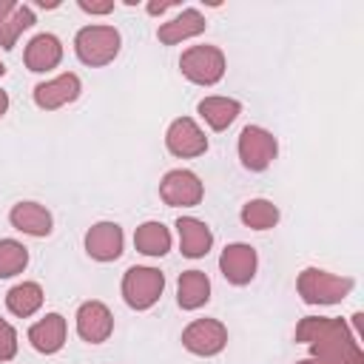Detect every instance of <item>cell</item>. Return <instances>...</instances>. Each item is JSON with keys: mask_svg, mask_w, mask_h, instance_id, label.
<instances>
[{"mask_svg": "<svg viewBox=\"0 0 364 364\" xmlns=\"http://www.w3.org/2000/svg\"><path fill=\"white\" fill-rule=\"evenodd\" d=\"M6 111H9V94H6L3 88H0V117H3Z\"/></svg>", "mask_w": 364, "mask_h": 364, "instance_id": "f546056e", "label": "cell"}, {"mask_svg": "<svg viewBox=\"0 0 364 364\" xmlns=\"http://www.w3.org/2000/svg\"><path fill=\"white\" fill-rule=\"evenodd\" d=\"M159 196L165 205L171 208H193L202 202L205 196V188L199 182V176L193 171H185V168H176V171H168L159 182Z\"/></svg>", "mask_w": 364, "mask_h": 364, "instance_id": "ba28073f", "label": "cell"}, {"mask_svg": "<svg viewBox=\"0 0 364 364\" xmlns=\"http://www.w3.org/2000/svg\"><path fill=\"white\" fill-rule=\"evenodd\" d=\"M205 17H202V11L199 9H182L176 17H171V20H165L159 28H156V37H159V43H165V46H176V43H182V40H191V37H199L202 31H205Z\"/></svg>", "mask_w": 364, "mask_h": 364, "instance_id": "9a60e30c", "label": "cell"}, {"mask_svg": "<svg viewBox=\"0 0 364 364\" xmlns=\"http://www.w3.org/2000/svg\"><path fill=\"white\" fill-rule=\"evenodd\" d=\"M228 344V327L216 318H196L182 330V347L193 355H219Z\"/></svg>", "mask_w": 364, "mask_h": 364, "instance_id": "52a82bcc", "label": "cell"}, {"mask_svg": "<svg viewBox=\"0 0 364 364\" xmlns=\"http://www.w3.org/2000/svg\"><path fill=\"white\" fill-rule=\"evenodd\" d=\"M296 364H324V361L316 358V355H310V358H301V361H296Z\"/></svg>", "mask_w": 364, "mask_h": 364, "instance_id": "4dcf8cb0", "label": "cell"}, {"mask_svg": "<svg viewBox=\"0 0 364 364\" xmlns=\"http://www.w3.org/2000/svg\"><path fill=\"white\" fill-rule=\"evenodd\" d=\"M210 299V279L202 270H185L176 282V301L182 310H199Z\"/></svg>", "mask_w": 364, "mask_h": 364, "instance_id": "d6986e66", "label": "cell"}, {"mask_svg": "<svg viewBox=\"0 0 364 364\" xmlns=\"http://www.w3.org/2000/svg\"><path fill=\"white\" fill-rule=\"evenodd\" d=\"M179 71L196 85H216L225 77V54L216 46H191L179 57Z\"/></svg>", "mask_w": 364, "mask_h": 364, "instance_id": "5b68a950", "label": "cell"}, {"mask_svg": "<svg viewBox=\"0 0 364 364\" xmlns=\"http://www.w3.org/2000/svg\"><path fill=\"white\" fill-rule=\"evenodd\" d=\"M114 333V316L102 301H85L77 310V336L88 344H102Z\"/></svg>", "mask_w": 364, "mask_h": 364, "instance_id": "7c38bea8", "label": "cell"}, {"mask_svg": "<svg viewBox=\"0 0 364 364\" xmlns=\"http://www.w3.org/2000/svg\"><path fill=\"white\" fill-rule=\"evenodd\" d=\"M119 46H122V37L114 26H85L74 37V51L80 63L91 68L114 63V57L119 54Z\"/></svg>", "mask_w": 364, "mask_h": 364, "instance_id": "3957f363", "label": "cell"}, {"mask_svg": "<svg viewBox=\"0 0 364 364\" xmlns=\"http://www.w3.org/2000/svg\"><path fill=\"white\" fill-rule=\"evenodd\" d=\"M34 26V11H31V6H17L11 14H9V20L0 26V46L9 51V48H14V43H17V37L26 31V28H31Z\"/></svg>", "mask_w": 364, "mask_h": 364, "instance_id": "cb8c5ba5", "label": "cell"}, {"mask_svg": "<svg viewBox=\"0 0 364 364\" xmlns=\"http://www.w3.org/2000/svg\"><path fill=\"white\" fill-rule=\"evenodd\" d=\"M14 9H17V3H14V0H0V26L9 20V14H11Z\"/></svg>", "mask_w": 364, "mask_h": 364, "instance_id": "f1b7e54d", "label": "cell"}, {"mask_svg": "<svg viewBox=\"0 0 364 364\" xmlns=\"http://www.w3.org/2000/svg\"><path fill=\"white\" fill-rule=\"evenodd\" d=\"M3 74H6V65H3V63H0V77H3Z\"/></svg>", "mask_w": 364, "mask_h": 364, "instance_id": "1f68e13d", "label": "cell"}, {"mask_svg": "<svg viewBox=\"0 0 364 364\" xmlns=\"http://www.w3.org/2000/svg\"><path fill=\"white\" fill-rule=\"evenodd\" d=\"M256 267H259V256H256V250H253L250 245H245V242L228 245V247L222 250V256H219V270H222V276H225L230 284H236V287L250 284L253 276H256Z\"/></svg>", "mask_w": 364, "mask_h": 364, "instance_id": "30bf717a", "label": "cell"}, {"mask_svg": "<svg viewBox=\"0 0 364 364\" xmlns=\"http://www.w3.org/2000/svg\"><path fill=\"white\" fill-rule=\"evenodd\" d=\"M134 245L145 256H165L171 250V230L162 222H142L134 233Z\"/></svg>", "mask_w": 364, "mask_h": 364, "instance_id": "7402d4cb", "label": "cell"}, {"mask_svg": "<svg viewBox=\"0 0 364 364\" xmlns=\"http://www.w3.org/2000/svg\"><path fill=\"white\" fill-rule=\"evenodd\" d=\"M296 341L310 347V355L324 364H364V353L358 338L350 333L344 318L327 316H304L296 327Z\"/></svg>", "mask_w": 364, "mask_h": 364, "instance_id": "6da1fadb", "label": "cell"}, {"mask_svg": "<svg viewBox=\"0 0 364 364\" xmlns=\"http://www.w3.org/2000/svg\"><path fill=\"white\" fill-rule=\"evenodd\" d=\"M353 284L355 282L350 276H336V273H327L318 267H304L296 282L304 304H338L350 296Z\"/></svg>", "mask_w": 364, "mask_h": 364, "instance_id": "7a4b0ae2", "label": "cell"}, {"mask_svg": "<svg viewBox=\"0 0 364 364\" xmlns=\"http://www.w3.org/2000/svg\"><path fill=\"white\" fill-rule=\"evenodd\" d=\"M165 290V276L156 267H128L122 276V299L131 310H148L159 301Z\"/></svg>", "mask_w": 364, "mask_h": 364, "instance_id": "277c9868", "label": "cell"}, {"mask_svg": "<svg viewBox=\"0 0 364 364\" xmlns=\"http://www.w3.org/2000/svg\"><path fill=\"white\" fill-rule=\"evenodd\" d=\"M279 154L276 136L262 125H245L239 134V159L247 171H264Z\"/></svg>", "mask_w": 364, "mask_h": 364, "instance_id": "8992f818", "label": "cell"}, {"mask_svg": "<svg viewBox=\"0 0 364 364\" xmlns=\"http://www.w3.org/2000/svg\"><path fill=\"white\" fill-rule=\"evenodd\" d=\"M242 222L253 230H270L279 222V208L270 199H250L242 205Z\"/></svg>", "mask_w": 364, "mask_h": 364, "instance_id": "603a6c76", "label": "cell"}, {"mask_svg": "<svg viewBox=\"0 0 364 364\" xmlns=\"http://www.w3.org/2000/svg\"><path fill=\"white\" fill-rule=\"evenodd\" d=\"M9 222L17 230L28 233V236H48L51 233V225H54L51 222V213L43 205H37V202H17L9 210Z\"/></svg>", "mask_w": 364, "mask_h": 364, "instance_id": "ac0fdd59", "label": "cell"}, {"mask_svg": "<svg viewBox=\"0 0 364 364\" xmlns=\"http://www.w3.org/2000/svg\"><path fill=\"white\" fill-rule=\"evenodd\" d=\"M176 233H179V250L188 259H202L213 245L210 228L196 216H179L176 219Z\"/></svg>", "mask_w": 364, "mask_h": 364, "instance_id": "2e32d148", "label": "cell"}, {"mask_svg": "<svg viewBox=\"0 0 364 364\" xmlns=\"http://www.w3.org/2000/svg\"><path fill=\"white\" fill-rule=\"evenodd\" d=\"M43 299L46 296H43V287L37 282H20L6 293V307H9V313L28 318L43 307Z\"/></svg>", "mask_w": 364, "mask_h": 364, "instance_id": "44dd1931", "label": "cell"}, {"mask_svg": "<svg viewBox=\"0 0 364 364\" xmlns=\"http://www.w3.org/2000/svg\"><path fill=\"white\" fill-rule=\"evenodd\" d=\"M122 245H125V236H122V228L117 222H97L88 228L85 233V253L97 262H114L122 256Z\"/></svg>", "mask_w": 364, "mask_h": 364, "instance_id": "8fae6325", "label": "cell"}, {"mask_svg": "<svg viewBox=\"0 0 364 364\" xmlns=\"http://www.w3.org/2000/svg\"><path fill=\"white\" fill-rule=\"evenodd\" d=\"M168 9H176V0H162V3H148V14H165Z\"/></svg>", "mask_w": 364, "mask_h": 364, "instance_id": "83f0119b", "label": "cell"}, {"mask_svg": "<svg viewBox=\"0 0 364 364\" xmlns=\"http://www.w3.org/2000/svg\"><path fill=\"white\" fill-rule=\"evenodd\" d=\"M65 318L60 313H48L43 316L40 321H34L28 327V341L37 353L43 355H51V353H60L63 344H65Z\"/></svg>", "mask_w": 364, "mask_h": 364, "instance_id": "5bb4252c", "label": "cell"}, {"mask_svg": "<svg viewBox=\"0 0 364 364\" xmlns=\"http://www.w3.org/2000/svg\"><path fill=\"white\" fill-rule=\"evenodd\" d=\"M14 355H17V333L6 318H0V364L11 361Z\"/></svg>", "mask_w": 364, "mask_h": 364, "instance_id": "484cf974", "label": "cell"}, {"mask_svg": "<svg viewBox=\"0 0 364 364\" xmlns=\"http://www.w3.org/2000/svg\"><path fill=\"white\" fill-rule=\"evenodd\" d=\"M77 6L85 14H111L114 11V0H80Z\"/></svg>", "mask_w": 364, "mask_h": 364, "instance_id": "4316f807", "label": "cell"}, {"mask_svg": "<svg viewBox=\"0 0 364 364\" xmlns=\"http://www.w3.org/2000/svg\"><path fill=\"white\" fill-rule=\"evenodd\" d=\"M165 148L179 159H193V156H202L208 151V136L191 117H179L168 125Z\"/></svg>", "mask_w": 364, "mask_h": 364, "instance_id": "9c48e42d", "label": "cell"}, {"mask_svg": "<svg viewBox=\"0 0 364 364\" xmlns=\"http://www.w3.org/2000/svg\"><path fill=\"white\" fill-rule=\"evenodd\" d=\"M80 91H82L80 77L68 71V74H60V77H54V80H48V82L34 85V102H37V108H43V111H57V108L74 102V100L80 97Z\"/></svg>", "mask_w": 364, "mask_h": 364, "instance_id": "4fadbf2b", "label": "cell"}, {"mask_svg": "<svg viewBox=\"0 0 364 364\" xmlns=\"http://www.w3.org/2000/svg\"><path fill=\"white\" fill-rule=\"evenodd\" d=\"M63 60V43L54 34H37L26 46V68L34 74L57 68Z\"/></svg>", "mask_w": 364, "mask_h": 364, "instance_id": "e0dca14e", "label": "cell"}, {"mask_svg": "<svg viewBox=\"0 0 364 364\" xmlns=\"http://www.w3.org/2000/svg\"><path fill=\"white\" fill-rule=\"evenodd\" d=\"M196 111L213 131H225L242 114V102L233 97H205V100H199Z\"/></svg>", "mask_w": 364, "mask_h": 364, "instance_id": "ffe728a7", "label": "cell"}, {"mask_svg": "<svg viewBox=\"0 0 364 364\" xmlns=\"http://www.w3.org/2000/svg\"><path fill=\"white\" fill-rule=\"evenodd\" d=\"M28 264V250L14 239H0V279L23 273Z\"/></svg>", "mask_w": 364, "mask_h": 364, "instance_id": "d4e9b609", "label": "cell"}]
</instances>
